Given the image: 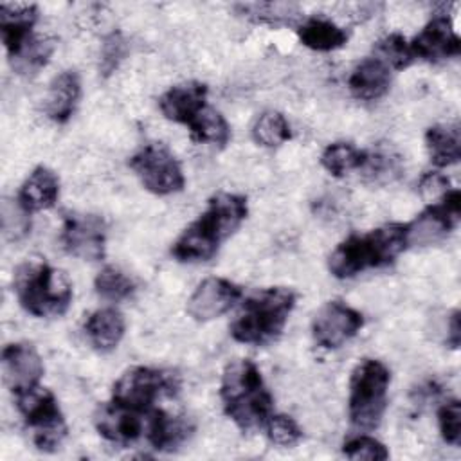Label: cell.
I'll return each instance as SVG.
<instances>
[{
  "label": "cell",
  "instance_id": "1",
  "mask_svg": "<svg viewBox=\"0 0 461 461\" xmlns=\"http://www.w3.org/2000/svg\"><path fill=\"white\" fill-rule=\"evenodd\" d=\"M247 218V198L234 193H218L207 202V209L189 223L171 247V254L182 263L211 259Z\"/></svg>",
  "mask_w": 461,
  "mask_h": 461
},
{
  "label": "cell",
  "instance_id": "2",
  "mask_svg": "<svg viewBox=\"0 0 461 461\" xmlns=\"http://www.w3.org/2000/svg\"><path fill=\"white\" fill-rule=\"evenodd\" d=\"M220 398L225 414L243 432L263 427L272 414V394L258 366L249 358H236L225 366Z\"/></svg>",
  "mask_w": 461,
  "mask_h": 461
},
{
  "label": "cell",
  "instance_id": "3",
  "mask_svg": "<svg viewBox=\"0 0 461 461\" xmlns=\"http://www.w3.org/2000/svg\"><path fill=\"white\" fill-rule=\"evenodd\" d=\"M409 247L407 223H385L366 234H351L330 254L328 268L339 279L391 265Z\"/></svg>",
  "mask_w": 461,
  "mask_h": 461
},
{
  "label": "cell",
  "instance_id": "4",
  "mask_svg": "<svg viewBox=\"0 0 461 461\" xmlns=\"http://www.w3.org/2000/svg\"><path fill=\"white\" fill-rule=\"evenodd\" d=\"M294 306L295 294L290 288L258 290L243 299L229 331L236 342L265 346L281 335Z\"/></svg>",
  "mask_w": 461,
  "mask_h": 461
},
{
  "label": "cell",
  "instance_id": "5",
  "mask_svg": "<svg viewBox=\"0 0 461 461\" xmlns=\"http://www.w3.org/2000/svg\"><path fill=\"white\" fill-rule=\"evenodd\" d=\"M22 308L34 317H59L72 303V283L45 261L22 263L13 277Z\"/></svg>",
  "mask_w": 461,
  "mask_h": 461
},
{
  "label": "cell",
  "instance_id": "6",
  "mask_svg": "<svg viewBox=\"0 0 461 461\" xmlns=\"http://www.w3.org/2000/svg\"><path fill=\"white\" fill-rule=\"evenodd\" d=\"M391 373L380 360H360L349 378L348 414L358 430H373L380 425L387 407V387Z\"/></svg>",
  "mask_w": 461,
  "mask_h": 461
},
{
  "label": "cell",
  "instance_id": "7",
  "mask_svg": "<svg viewBox=\"0 0 461 461\" xmlns=\"http://www.w3.org/2000/svg\"><path fill=\"white\" fill-rule=\"evenodd\" d=\"M16 407L32 434V443L43 452L58 450L67 436V423L56 396L49 389L36 385L16 394Z\"/></svg>",
  "mask_w": 461,
  "mask_h": 461
},
{
  "label": "cell",
  "instance_id": "8",
  "mask_svg": "<svg viewBox=\"0 0 461 461\" xmlns=\"http://www.w3.org/2000/svg\"><path fill=\"white\" fill-rule=\"evenodd\" d=\"M180 389L175 373L137 366L121 375L113 384L112 400L133 411L148 414L155 409V402L162 396H173Z\"/></svg>",
  "mask_w": 461,
  "mask_h": 461
},
{
  "label": "cell",
  "instance_id": "9",
  "mask_svg": "<svg viewBox=\"0 0 461 461\" xmlns=\"http://www.w3.org/2000/svg\"><path fill=\"white\" fill-rule=\"evenodd\" d=\"M130 167L142 185L155 194H171L184 189L185 180L180 162L160 142L148 144L131 155Z\"/></svg>",
  "mask_w": 461,
  "mask_h": 461
},
{
  "label": "cell",
  "instance_id": "10",
  "mask_svg": "<svg viewBox=\"0 0 461 461\" xmlns=\"http://www.w3.org/2000/svg\"><path fill=\"white\" fill-rule=\"evenodd\" d=\"M461 214V194L450 189L441 200L429 203L411 223H407L409 245H432L443 240L457 225Z\"/></svg>",
  "mask_w": 461,
  "mask_h": 461
},
{
  "label": "cell",
  "instance_id": "11",
  "mask_svg": "<svg viewBox=\"0 0 461 461\" xmlns=\"http://www.w3.org/2000/svg\"><path fill=\"white\" fill-rule=\"evenodd\" d=\"M61 243L65 250L85 261H99L106 249V223L97 214L70 212L65 216Z\"/></svg>",
  "mask_w": 461,
  "mask_h": 461
},
{
  "label": "cell",
  "instance_id": "12",
  "mask_svg": "<svg viewBox=\"0 0 461 461\" xmlns=\"http://www.w3.org/2000/svg\"><path fill=\"white\" fill-rule=\"evenodd\" d=\"M364 326V317L358 310L342 301H330L319 308L312 322V333L319 346L337 349L353 339Z\"/></svg>",
  "mask_w": 461,
  "mask_h": 461
},
{
  "label": "cell",
  "instance_id": "13",
  "mask_svg": "<svg viewBox=\"0 0 461 461\" xmlns=\"http://www.w3.org/2000/svg\"><path fill=\"white\" fill-rule=\"evenodd\" d=\"M4 384L16 396L40 385L43 376V362L34 346L27 342H13L2 349Z\"/></svg>",
  "mask_w": 461,
  "mask_h": 461
},
{
  "label": "cell",
  "instance_id": "14",
  "mask_svg": "<svg viewBox=\"0 0 461 461\" xmlns=\"http://www.w3.org/2000/svg\"><path fill=\"white\" fill-rule=\"evenodd\" d=\"M241 297V288L225 277L203 279L187 301V313L198 321H212L229 312Z\"/></svg>",
  "mask_w": 461,
  "mask_h": 461
},
{
  "label": "cell",
  "instance_id": "15",
  "mask_svg": "<svg viewBox=\"0 0 461 461\" xmlns=\"http://www.w3.org/2000/svg\"><path fill=\"white\" fill-rule=\"evenodd\" d=\"M148 414L133 411L112 400L97 407L94 421H95L97 432L104 439L119 445H130L135 439H139L140 434L144 432V427L148 423Z\"/></svg>",
  "mask_w": 461,
  "mask_h": 461
},
{
  "label": "cell",
  "instance_id": "16",
  "mask_svg": "<svg viewBox=\"0 0 461 461\" xmlns=\"http://www.w3.org/2000/svg\"><path fill=\"white\" fill-rule=\"evenodd\" d=\"M409 45L414 58L425 61H441L461 52V40L445 14H436Z\"/></svg>",
  "mask_w": 461,
  "mask_h": 461
},
{
  "label": "cell",
  "instance_id": "17",
  "mask_svg": "<svg viewBox=\"0 0 461 461\" xmlns=\"http://www.w3.org/2000/svg\"><path fill=\"white\" fill-rule=\"evenodd\" d=\"M205 106H207V85L200 81L171 86L158 99V108L164 113V117L185 126Z\"/></svg>",
  "mask_w": 461,
  "mask_h": 461
},
{
  "label": "cell",
  "instance_id": "18",
  "mask_svg": "<svg viewBox=\"0 0 461 461\" xmlns=\"http://www.w3.org/2000/svg\"><path fill=\"white\" fill-rule=\"evenodd\" d=\"M38 11L34 4H0V32L7 56L16 54L31 38L36 23Z\"/></svg>",
  "mask_w": 461,
  "mask_h": 461
},
{
  "label": "cell",
  "instance_id": "19",
  "mask_svg": "<svg viewBox=\"0 0 461 461\" xmlns=\"http://www.w3.org/2000/svg\"><path fill=\"white\" fill-rule=\"evenodd\" d=\"M58 196H59L58 175L45 166H38L22 184L16 200H18V207L25 214H29V212L52 207Z\"/></svg>",
  "mask_w": 461,
  "mask_h": 461
},
{
  "label": "cell",
  "instance_id": "20",
  "mask_svg": "<svg viewBox=\"0 0 461 461\" xmlns=\"http://www.w3.org/2000/svg\"><path fill=\"white\" fill-rule=\"evenodd\" d=\"M351 94L360 101H376L391 86V68L378 58L369 56L362 59L348 79Z\"/></svg>",
  "mask_w": 461,
  "mask_h": 461
},
{
  "label": "cell",
  "instance_id": "21",
  "mask_svg": "<svg viewBox=\"0 0 461 461\" xmlns=\"http://www.w3.org/2000/svg\"><path fill=\"white\" fill-rule=\"evenodd\" d=\"M146 430L148 441L153 448L169 452L187 441L193 432V425L184 416H171L160 409H153L148 414Z\"/></svg>",
  "mask_w": 461,
  "mask_h": 461
},
{
  "label": "cell",
  "instance_id": "22",
  "mask_svg": "<svg viewBox=\"0 0 461 461\" xmlns=\"http://www.w3.org/2000/svg\"><path fill=\"white\" fill-rule=\"evenodd\" d=\"M81 95V81L77 72L74 70H63L61 74H58L50 86H49V94H47V115L54 121V122H67L77 104V99Z\"/></svg>",
  "mask_w": 461,
  "mask_h": 461
},
{
  "label": "cell",
  "instance_id": "23",
  "mask_svg": "<svg viewBox=\"0 0 461 461\" xmlns=\"http://www.w3.org/2000/svg\"><path fill=\"white\" fill-rule=\"evenodd\" d=\"M124 317L115 308H101L85 321V333L97 351H112L124 335Z\"/></svg>",
  "mask_w": 461,
  "mask_h": 461
},
{
  "label": "cell",
  "instance_id": "24",
  "mask_svg": "<svg viewBox=\"0 0 461 461\" xmlns=\"http://www.w3.org/2000/svg\"><path fill=\"white\" fill-rule=\"evenodd\" d=\"M430 160L438 167H447L461 158V131L457 124H436L425 133Z\"/></svg>",
  "mask_w": 461,
  "mask_h": 461
},
{
  "label": "cell",
  "instance_id": "25",
  "mask_svg": "<svg viewBox=\"0 0 461 461\" xmlns=\"http://www.w3.org/2000/svg\"><path fill=\"white\" fill-rule=\"evenodd\" d=\"M297 36L304 47L321 52L340 49L348 41V32L342 27L321 16L308 18L299 25Z\"/></svg>",
  "mask_w": 461,
  "mask_h": 461
},
{
  "label": "cell",
  "instance_id": "26",
  "mask_svg": "<svg viewBox=\"0 0 461 461\" xmlns=\"http://www.w3.org/2000/svg\"><path fill=\"white\" fill-rule=\"evenodd\" d=\"M191 140L200 144H212L223 148L230 139V128L225 117L212 106H205L200 113L187 124Z\"/></svg>",
  "mask_w": 461,
  "mask_h": 461
},
{
  "label": "cell",
  "instance_id": "27",
  "mask_svg": "<svg viewBox=\"0 0 461 461\" xmlns=\"http://www.w3.org/2000/svg\"><path fill=\"white\" fill-rule=\"evenodd\" d=\"M366 151L358 149L351 142H333L326 146V149L321 155V164L322 167L333 175V176H344L351 169H360L364 164Z\"/></svg>",
  "mask_w": 461,
  "mask_h": 461
},
{
  "label": "cell",
  "instance_id": "28",
  "mask_svg": "<svg viewBox=\"0 0 461 461\" xmlns=\"http://www.w3.org/2000/svg\"><path fill=\"white\" fill-rule=\"evenodd\" d=\"M54 50V43L47 38L32 36L16 54L9 56L11 67L22 76H32L43 68Z\"/></svg>",
  "mask_w": 461,
  "mask_h": 461
},
{
  "label": "cell",
  "instance_id": "29",
  "mask_svg": "<svg viewBox=\"0 0 461 461\" xmlns=\"http://www.w3.org/2000/svg\"><path fill=\"white\" fill-rule=\"evenodd\" d=\"M252 137L265 148H277L292 139L290 124L283 113L267 110L256 117L252 126Z\"/></svg>",
  "mask_w": 461,
  "mask_h": 461
},
{
  "label": "cell",
  "instance_id": "30",
  "mask_svg": "<svg viewBox=\"0 0 461 461\" xmlns=\"http://www.w3.org/2000/svg\"><path fill=\"white\" fill-rule=\"evenodd\" d=\"M95 292L112 303L124 301L133 295L135 292V283L131 281L130 276H126L121 268L117 267H104L94 281Z\"/></svg>",
  "mask_w": 461,
  "mask_h": 461
},
{
  "label": "cell",
  "instance_id": "31",
  "mask_svg": "<svg viewBox=\"0 0 461 461\" xmlns=\"http://www.w3.org/2000/svg\"><path fill=\"white\" fill-rule=\"evenodd\" d=\"M236 9L240 14L261 22V23H290L292 18L299 14L297 5L294 4H281V2H254V4H238Z\"/></svg>",
  "mask_w": 461,
  "mask_h": 461
},
{
  "label": "cell",
  "instance_id": "32",
  "mask_svg": "<svg viewBox=\"0 0 461 461\" xmlns=\"http://www.w3.org/2000/svg\"><path fill=\"white\" fill-rule=\"evenodd\" d=\"M373 56L378 58L382 63H385L389 68H394V70L407 68L414 59V54L411 50L409 41L398 32L387 34L385 38L378 40L375 43Z\"/></svg>",
  "mask_w": 461,
  "mask_h": 461
},
{
  "label": "cell",
  "instance_id": "33",
  "mask_svg": "<svg viewBox=\"0 0 461 461\" xmlns=\"http://www.w3.org/2000/svg\"><path fill=\"white\" fill-rule=\"evenodd\" d=\"M360 169L369 182L385 184L400 175V158L387 151H366V158Z\"/></svg>",
  "mask_w": 461,
  "mask_h": 461
},
{
  "label": "cell",
  "instance_id": "34",
  "mask_svg": "<svg viewBox=\"0 0 461 461\" xmlns=\"http://www.w3.org/2000/svg\"><path fill=\"white\" fill-rule=\"evenodd\" d=\"M265 427L268 439L277 447H294L303 438V430L297 421L286 414H270Z\"/></svg>",
  "mask_w": 461,
  "mask_h": 461
},
{
  "label": "cell",
  "instance_id": "35",
  "mask_svg": "<svg viewBox=\"0 0 461 461\" xmlns=\"http://www.w3.org/2000/svg\"><path fill=\"white\" fill-rule=\"evenodd\" d=\"M342 452L346 457L349 459H367V461H384L389 457V450L387 447L366 434L355 436L351 439H348L342 447Z\"/></svg>",
  "mask_w": 461,
  "mask_h": 461
},
{
  "label": "cell",
  "instance_id": "36",
  "mask_svg": "<svg viewBox=\"0 0 461 461\" xmlns=\"http://www.w3.org/2000/svg\"><path fill=\"white\" fill-rule=\"evenodd\" d=\"M439 432L448 445L457 447L461 443V403L459 400H448L438 411Z\"/></svg>",
  "mask_w": 461,
  "mask_h": 461
},
{
  "label": "cell",
  "instance_id": "37",
  "mask_svg": "<svg viewBox=\"0 0 461 461\" xmlns=\"http://www.w3.org/2000/svg\"><path fill=\"white\" fill-rule=\"evenodd\" d=\"M128 50V45L124 41V38L121 36V32H112L104 38L103 47H101V74L103 76H110L115 72V68L119 67V63L124 59Z\"/></svg>",
  "mask_w": 461,
  "mask_h": 461
},
{
  "label": "cell",
  "instance_id": "38",
  "mask_svg": "<svg viewBox=\"0 0 461 461\" xmlns=\"http://www.w3.org/2000/svg\"><path fill=\"white\" fill-rule=\"evenodd\" d=\"M420 194L429 202L434 203L441 200L450 191V180L441 173H425L420 180Z\"/></svg>",
  "mask_w": 461,
  "mask_h": 461
},
{
  "label": "cell",
  "instance_id": "39",
  "mask_svg": "<svg viewBox=\"0 0 461 461\" xmlns=\"http://www.w3.org/2000/svg\"><path fill=\"white\" fill-rule=\"evenodd\" d=\"M459 340H461V317H459V312L456 310V312L450 315V321H448L447 344H448V348L456 349V348L459 346Z\"/></svg>",
  "mask_w": 461,
  "mask_h": 461
}]
</instances>
